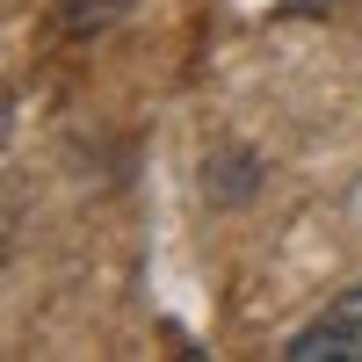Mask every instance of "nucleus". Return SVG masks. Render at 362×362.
Segmentation results:
<instances>
[{
  "instance_id": "1",
  "label": "nucleus",
  "mask_w": 362,
  "mask_h": 362,
  "mask_svg": "<svg viewBox=\"0 0 362 362\" xmlns=\"http://www.w3.org/2000/svg\"><path fill=\"white\" fill-rule=\"evenodd\" d=\"M283 355L290 362H362V283L341 290L312 326H297Z\"/></svg>"
}]
</instances>
